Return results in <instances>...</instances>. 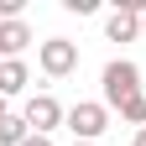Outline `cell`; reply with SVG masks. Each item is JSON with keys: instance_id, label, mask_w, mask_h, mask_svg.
Instances as JSON below:
<instances>
[{"instance_id": "cell-10", "label": "cell", "mask_w": 146, "mask_h": 146, "mask_svg": "<svg viewBox=\"0 0 146 146\" xmlns=\"http://www.w3.org/2000/svg\"><path fill=\"white\" fill-rule=\"evenodd\" d=\"M26 146H52V136H31V141H26Z\"/></svg>"}, {"instance_id": "cell-4", "label": "cell", "mask_w": 146, "mask_h": 146, "mask_svg": "<svg viewBox=\"0 0 146 146\" xmlns=\"http://www.w3.org/2000/svg\"><path fill=\"white\" fill-rule=\"evenodd\" d=\"M63 120H68V110L52 99V94H31V99H26V125H31V136H47V131H58Z\"/></svg>"}, {"instance_id": "cell-13", "label": "cell", "mask_w": 146, "mask_h": 146, "mask_svg": "<svg viewBox=\"0 0 146 146\" xmlns=\"http://www.w3.org/2000/svg\"><path fill=\"white\" fill-rule=\"evenodd\" d=\"M73 146H99V141H73Z\"/></svg>"}, {"instance_id": "cell-1", "label": "cell", "mask_w": 146, "mask_h": 146, "mask_svg": "<svg viewBox=\"0 0 146 146\" xmlns=\"http://www.w3.org/2000/svg\"><path fill=\"white\" fill-rule=\"evenodd\" d=\"M99 84H104V110H120V104H131L141 94V68L131 58H115V63H104Z\"/></svg>"}, {"instance_id": "cell-3", "label": "cell", "mask_w": 146, "mask_h": 146, "mask_svg": "<svg viewBox=\"0 0 146 146\" xmlns=\"http://www.w3.org/2000/svg\"><path fill=\"white\" fill-rule=\"evenodd\" d=\"M36 68H42L47 78H68V73L78 68V42H68V36H47V42L36 47Z\"/></svg>"}, {"instance_id": "cell-8", "label": "cell", "mask_w": 146, "mask_h": 146, "mask_svg": "<svg viewBox=\"0 0 146 146\" xmlns=\"http://www.w3.org/2000/svg\"><path fill=\"white\" fill-rule=\"evenodd\" d=\"M120 120H125V125H136V131H141V125H146V94H136L131 104H120Z\"/></svg>"}, {"instance_id": "cell-14", "label": "cell", "mask_w": 146, "mask_h": 146, "mask_svg": "<svg viewBox=\"0 0 146 146\" xmlns=\"http://www.w3.org/2000/svg\"><path fill=\"white\" fill-rule=\"evenodd\" d=\"M141 31H146V16H141Z\"/></svg>"}, {"instance_id": "cell-2", "label": "cell", "mask_w": 146, "mask_h": 146, "mask_svg": "<svg viewBox=\"0 0 146 146\" xmlns=\"http://www.w3.org/2000/svg\"><path fill=\"white\" fill-rule=\"evenodd\" d=\"M68 131H73V141H99L104 131H110V110L99 104V99H78V104H73L68 110Z\"/></svg>"}, {"instance_id": "cell-11", "label": "cell", "mask_w": 146, "mask_h": 146, "mask_svg": "<svg viewBox=\"0 0 146 146\" xmlns=\"http://www.w3.org/2000/svg\"><path fill=\"white\" fill-rule=\"evenodd\" d=\"M136 146H146V125H141V131H136Z\"/></svg>"}, {"instance_id": "cell-6", "label": "cell", "mask_w": 146, "mask_h": 146, "mask_svg": "<svg viewBox=\"0 0 146 146\" xmlns=\"http://www.w3.org/2000/svg\"><path fill=\"white\" fill-rule=\"evenodd\" d=\"M26 84H31V68H26L21 58H5V63H0V94H5V99L21 94Z\"/></svg>"}, {"instance_id": "cell-5", "label": "cell", "mask_w": 146, "mask_h": 146, "mask_svg": "<svg viewBox=\"0 0 146 146\" xmlns=\"http://www.w3.org/2000/svg\"><path fill=\"white\" fill-rule=\"evenodd\" d=\"M31 47V26L26 21H0V63L5 58H21Z\"/></svg>"}, {"instance_id": "cell-9", "label": "cell", "mask_w": 146, "mask_h": 146, "mask_svg": "<svg viewBox=\"0 0 146 146\" xmlns=\"http://www.w3.org/2000/svg\"><path fill=\"white\" fill-rule=\"evenodd\" d=\"M63 5H68L73 16H94V0H63Z\"/></svg>"}, {"instance_id": "cell-7", "label": "cell", "mask_w": 146, "mask_h": 146, "mask_svg": "<svg viewBox=\"0 0 146 146\" xmlns=\"http://www.w3.org/2000/svg\"><path fill=\"white\" fill-rule=\"evenodd\" d=\"M26 141H31L26 115H5V120H0V146H26Z\"/></svg>"}, {"instance_id": "cell-12", "label": "cell", "mask_w": 146, "mask_h": 146, "mask_svg": "<svg viewBox=\"0 0 146 146\" xmlns=\"http://www.w3.org/2000/svg\"><path fill=\"white\" fill-rule=\"evenodd\" d=\"M0 120H5V94H0Z\"/></svg>"}]
</instances>
